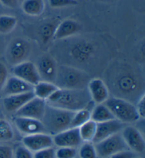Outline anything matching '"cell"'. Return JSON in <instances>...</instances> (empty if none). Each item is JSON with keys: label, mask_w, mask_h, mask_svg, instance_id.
<instances>
[{"label": "cell", "mask_w": 145, "mask_h": 158, "mask_svg": "<svg viewBox=\"0 0 145 158\" xmlns=\"http://www.w3.org/2000/svg\"><path fill=\"white\" fill-rule=\"evenodd\" d=\"M14 76L34 86L41 81L38 68L31 62L24 61L16 64L12 69Z\"/></svg>", "instance_id": "cell-7"}, {"label": "cell", "mask_w": 145, "mask_h": 158, "mask_svg": "<svg viewBox=\"0 0 145 158\" xmlns=\"http://www.w3.org/2000/svg\"><path fill=\"white\" fill-rule=\"evenodd\" d=\"M77 148L60 147L55 150V158H76Z\"/></svg>", "instance_id": "cell-30"}, {"label": "cell", "mask_w": 145, "mask_h": 158, "mask_svg": "<svg viewBox=\"0 0 145 158\" xmlns=\"http://www.w3.org/2000/svg\"><path fill=\"white\" fill-rule=\"evenodd\" d=\"M47 106L46 101L34 97L16 112V116L41 120Z\"/></svg>", "instance_id": "cell-8"}, {"label": "cell", "mask_w": 145, "mask_h": 158, "mask_svg": "<svg viewBox=\"0 0 145 158\" xmlns=\"http://www.w3.org/2000/svg\"><path fill=\"white\" fill-rule=\"evenodd\" d=\"M123 125L124 123L115 118L97 123L96 133L93 143L95 144L110 136L120 133L124 128Z\"/></svg>", "instance_id": "cell-14"}, {"label": "cell", "mask_w": 145, "mask_h": 158, "mask_svg": "<svg viewBox=\"0 0 145 158\" xmlns=\"http://www.w3.org/2000/svg\"><path fill=\"white\" fill-rule=\"evenodd\" d=\"M29 51L30 47L26 41L23 39H14L9 46L7 60L14 66L26 61Z\"/></svg>", "instance_id": "cell-10"}, {"label": "cell", "mask_w": 145, "mask_h": 158, "mask_svg": "<svg viewBox=\"0 0 145 158\" xmlns=\"http://www.w3.org/2000/svg\"><path fill=\"white\" fill-rule=\"evenodd\" d=\"M33 86L15 76L8 77L3 92L6 96L20 94L33 92Z\"/></svg>", "instance_id": "cell-18"}, {"label": "cell", "mask_w": 145, "mask_h": 158, "mask_svg": "<svg viewBox=\"0 0 145 158\" xmlns=\"http://www.w3.org/2000/svg\"><path fill=\"white\" fill-rule=\"evenodd\" d=\"M79 158H98L96 148L93 143H82L79 150Z\"/></svg>", "instance_id": "cell-29"}, {"label": "cell", "mask_w": 145, "mask_h": 158, "mask_svg": "<svg viewBox=\"0 0 145 158\" xmlns=\"http://www.w3.org/2000/svg\"><path fill=\"white\" fill-rule=\"evenodd\" d=\"M120 133L127 148L137 153L144 151V138L138 129L133 126H127L124 127Z\"/></svg>", "instance_id": "cell-9"}, {"label": "cell", "mask_w": 145, "mask_h": 158, "mask_svg": "<svg viewBox=\"0 0 145 158\" xmlns=\"http://www.w3.org/2000/svg\"><path fill=\"white\" fill-rule=\"evenodd\" d=\"M104 104L110 109L114 118L123 123H135L139 119L135 105L127 100L112 97Z\"/></svg>", "instance_id": "cell-5"}, {"label": "cell", "mask_w": 145, "mask_h": 158, "mask_svg": "<svg viewBox=\"0 0 145 158\" xmlns=\"http://www.w3.org/2000/svg\"><path fill=\"white\" fill-rule=\"evenodd\" d=\"M56 21H50L46 23L40 28V37L44 44H47L54 38V34L58 26Z\"/></svg>", "instance_id": "cell-26"}, {"label": "cell", "mask_w": 145, "mask_h": 158, "mask_svg": "<svg viewBox=\"0 0 145 158\" xmlns=\"http://www.w3.org/2000/svg\"><path fill=\"white\" fill-rule=\"evenodd\" d=\"M75 112L59 109L47 104L41 121L46 133L54 136L70 128L71 121Z\"/></svg>", "instance_id": "cell-3"}, {"label": "cell", "mask_w": 145, "mask_h": 158, "mask_svg": "<svg viewBox=\"0 0 145 158\" xmlns=\"http://www.w3.org/2000/svg\"><path fill=\"white\" fill-rule=\"evenodd\" d=\"M53 143L57 147L77 148L82 144L79 128H70L53 136Z\"/></svg>", "instance_id": "cell-11"}, {"label": "cell", "mask_w": 145, "mask_h": 158, "mask_svg": "<svg viewBox=\"0 0 145 158\" xmlns=\"http://www.w3.org/2000/svg\"><path fill=\"white\" fill-rule=\"evenodd\" d=\"M135 158H139V157H135Z\"/></svg>", "instance_id": "cell-39"}, {"label": "cell", "mask_w": 145, "mask_h": 158, "mask_svg": "<svg viewBox=\"0 0 145 158\" xmlns=\"http://www.w3.org/2000/svg\"><path fill=\"white\" fill-rule=\"evenodd\" d=\"M113 115L105 104H96L91 110V119L96 123L114 119Z\"/></svg>", "instance_id": "cell-22"}, {"label": "cell", "mask_w": 145, "mask_h": 158, "mask_svg": "<svg viewBox=\"0 0 145 158\" xmlns=\"http://www.w3.org/2000/svg\"><path fill=\"white\" fill-rule=\"evenodd\" d=\"M91 110L89 109H83L74 113L71 121L70 128H79L83 124L91 120Z\"/></svg>", "instance_id": "cell-25"}, {"label": "cell", "mask_w": 145, "mask_h": 158, "mask_svg": "<svg viewBox=\"0 0 145 158\" xmlns=\"http://www.w3.org/2000/svg\"><path fill=\"white\" fill-rule=\"evenodd\" d=\"M58 89V87L53 82L40 81L38 83L33 86V92L35 97L47 101Z\"/></svg>", "instance_id": "cell-20"}, {"label": "cell", "mask_w": 145, "mask_h": 158, "mask_svg": "<svg viewBox=\"0 0 145 158\" xmlns=\"http://www.w3.org/2000/svg\"><path fill=\"white\" fill-rule=\"evenodd\" d=\"M135 157L136 155L134 152L130 151L129 150H125L111 155L109 158H135Z\"/></svg>", "instance_id": "cell-37"}, {"label": "cell", "mask_w": 145, "mask_h": 158, "mask_svg": "<svg viewBox=\"0 0 145 158\" xmlns=\"http://www.w3.org/2000/svg\"><path fill=\"white\" fill-rule=\"evenodd\" d=\"M49 4L53 8H60L77 4V0H49Z\"/></svg>", "instance_id": "cell-32"}, {"label": "cell", "mask_w": 145, "mask_h": 158, "mask_svg": "<svg viewBox=\"0 0 145 158\" xmlns=\"http://www.w3.org/2000/svg\"><path fill=\"white\" fill-rule=\"evenodd\" d=\"M46 103L49 106L72 112L83 109H92L94 104L87 89H66L59 88L49 97Z\"/></svg>", "instance_id": "cell-2"}, {"label": "cell", "mask_w": 145, "mask_h": 158, "mask_svg": "<svg viewBox=\"0 0 145 158\" xmlns=\"http://www.w3.org/2000/svg\"><path fill=\"white\" fill-rule=\"evenodd\" d=\"M0 2L8 8H15L18 5V0H0Z\"/></svg>", "instance_id": "cell-38"}, {"label": "cell", "mask_w": 145, "mask_h": 158, "mask_svg": "<svg viewBox=\"0 0 145 158\" xmlns=\"http://www.w3.org/2000/svg\"><path fill=\"white\" fill-rule=\"evenodd\" d=\"M98 157H109L118 152L128 150L121 135V133L115 134L94 144Z\"/></svg>", "instance_id": "cell-6"}, {"label": "cell", "mask_w": 145, "mask_h": 158, "mask_svg": "<svg viewBox=\"0 0 145 158\" xmlns=\"http://www.w3.org/2000/svg\"><path fill=\"white\" fill-rule=\"evenodd\" d=\"M8 77V70L6 65L0 62V92L3 91Z\"/></svg>", "instance_id": "cell-34"}, {"label": "cell", "mask_w": 145, "mask_h": 158, "mask_svg": "<svg viewBox=\"0 0 145 158\" xmlns=\"http://www.w3.org/2000/svg\"><path fill=\"white\" fill-rule=\"evenodd\" d=\"M81 26L79 23L71 19H66L57 26L53 39L62 40L72 36L79 32Z\"/></svg>", "instance_id": "cell-19"}, {"label": "cell", "mask_w": 145, "mask_h": 158, "mask_svg": "<svg viewBox=\"0 0 145 158\" xmlns=\"http://www.w3.org/2000/svg\"><path fill=\"white\" fill-rule=\"evenodd\" d=\"M14 138L11 124L5 119H0V142H8Z\"/></svg>", "instance_id": "cell-27"}, {"label": "cell", "mask_w": 145, "mask_h": 158, "mask_svg": "<svg viewBox=\"0 0 145 158\" xmlns=\"http://www.w3.org/2000/svg\"><path fill=\"white\" fill-rule=\"evenodd\" d=\"M87 89L92 102L96 104H104L110 97V91L106 83L99 78H94L90 80Z\"/></svg>", "instance_id": "cell-13"}, {"label": "cell", "mask_w": 145, "mask_h": 158, "mask_svg": "<svg viewBox=\"0 0 145 158\" xmlns=\"http://www.w3.org/2000/svg\"><path fill=\"white\" fill-rule=\"evenodd\" d=\"M22 141L23 145L32 152L53 147L54 145L53 136L46 133L25 135Z\"/></svg>", "instance_id": "cell-12"}, {"label": "cell", "mask_w": 145, "mask_h": 158, "mask_svg": "<svg viewBox=\"0 0 145 158\" xmlns=\"http://www.w3.org/2000/svg\"><path fill=\"white\" fill-rule=\"evenodd\" d=\"M109 91L112 90L115 97L132 102L144 94V83L139 73L132 67L119 64L111 69L108 78Z\"/></svg>", "instance_id": "cell-1"}, {"label": "cell", "mask_w": 145, "mask_h": 158, "mask_svg": "<svg viewBox=\"0 0 145 158\" xmlns=\"http://www.w3.org/2000/svg\"><path fill=\"white\" fill-rule=\"evenodd\" d=\"M36 67L40 78H43L47 82H54L58 68L53 57L48 56L42 57Z\"/></svg>", "instance_id": "cell-17"}, {"label": "cell", "mask_w": 145, "mask_h": 158, "mask_svg": "<svg viewBox=\"0 0 145 158\" xmlns=\"http://www.w3.org/2000/svg\"><path fill=\"white\" fill-rule=\"evenodd\" d=\"M34 97L35 95L33 92H29L20 94L6 96V97L3 100L4 107L8 112L16 113Z\"/></svg>", "instance_id": "cell-16"}, {"label": "cell", "mask_w": 145, "mask_h": 158, "mask_svg": "<svg viewBox=\"0 0 145 158\" xmlns=\"http://www.w3.org/2000/svg\"><path fill=\"white\" fill-rule=\"evenodd\" d=\"M33 158H55V149L50 147L38 150L34 152Z\"/></svg>", "instance_id": "cell-31"}, {"label": "cell", "mask_w": 145, "mask_h": 158, "mask_svg": "<svg viewBox=\"0 0 145 158\" xmlns=\"http://www.w3.org/2000/svg\"><path fill=\"white\" fill-rule=\"evenodd\" d=\"M90 81L89 77L84 71L69 66L58 68L54 83L59 89H86Z\"/></svg>", "instance_id": "cell-4"}, {"label": "cell", "mask_w": 145, "mask_h": 158, "mask_svg": "<svg viewBox=\"0 0 145 158\" xmlns=\"http://www.w3.org/2000/svg\"><path fill=\"white\" fill-rule=\"evenodd\" d=\"M145 99H144V94L137 101L136 106V109L139 116V119H144L145 117Z\"/></svg>", "instance_id": "cell-36"}, {"label": "cell", "mask_w": 145, "mask_h": 158, "mask_svg": "<svg viewBox=\"0 0 145 158\" xmlns=\"http://www.w3.org/2000/svg\"><path fill=\"white\" fill-rule=\"evenodd\" d=\"M44 9L45 3L43 0H25L22 4L23 12L32 16L40 15Z\"/></svg>", "instance_id": "cell-23"}, {"label": "cell", "mask_w": 145, "mask_h": 158, "mask_svg": "<svg viewBox=\"0 0 145 158\" xmlns=\"http://www.w3.org/2000/svg\"><path fill=\"white\" fill-rule=\"evenodd\" d=\"M96 127L97 123L91 119L78 128L82 143H93L96 135Z\"/></svg>", "instance_id": "cell-24"}, {"label": "cell", "mask_w": 145, "mask_h": 158, "mask_svg": "<svg viewBox=\"0 0 145 158\" xmlns=\"http://www.w3.org/2000/svg\"><path fill=\"white\" fill-rule=\"evenodd\" d=\"M14 122L16 128L24 135L46 133L44 126L40 120L16 116Z\"/></svg>", "instance_id": "cell-15"}, {"label": "cell", "mask_w": 145, "mask_h": 158, "mask_svg": "<svg viewBox=\"0 0 145 158\" xmlns=\"http://www.w3.org/2000/svg\"><path fill=\"white\" fill-rule=\"evenodd\" d=\"M33 153L24 145L18 146L14 152V158H33Z\"/></svg>", "instance_id": "cell-33"}, {"label": "cell", "mask_w": 145, "mask_h": 158, "mask_svg": "<svg viewBox=\"0 0 145 158\" xmlns=\"http://www.w3.org/2000/svg\"><path fill=\"white\" fill-rule=\"evenodd\" d=\"M0 158H14V151L10 146L0 144Z\"/></svg>", "instance_id": "cell-35"}, {"label": "cell", "mask_w": 145, "mask_h": 158, "mask_svg": "<svg viewBox=\"0 0 145 158\" xmlns=\"http://www.w3.org/2000/svg\"><path fill=\"white\" fill-rule=\"evenodd\" d=\"M94 52V48L87 43H79L74 45L72 49V56L76 60L84 63L89 60Z\"/></svg>", "instance_id": "cell-21"}, {"label": "cell", "mask_w": 145, "mask_h": 158, "mask_svg": "<svg viewBox=\"0 0 145 158\" xmlns=\"http://www.w3.org/2000/svg\"><path fill=\"white\" fill-rule=\"evenodd\" d=\"M17 20L14 16L8 15L0 16V33L8 34L16 27Z\"/></svg>", "instance_id": "cell-28"}]
</instances>
